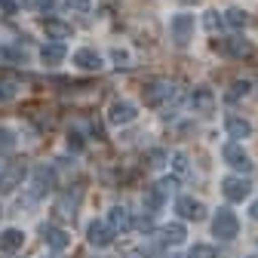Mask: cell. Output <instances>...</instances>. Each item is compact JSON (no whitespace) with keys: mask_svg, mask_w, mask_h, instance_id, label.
<instances>
[{"mask_svg":"<svg viewBox=\"0 0 258 258\" xmlns=\"http://www.w3.org/2000/svg\"><path fill=\"white\" fill-rule=\"evenodd\" d=\"M40 10H43V13H52V10H55V0H40Z\"/></svg>","mask_w":258,"mask_h":258,"instance_id":"cell-35","label":"cell"},{"mask_svg":"<svg viewBox=\"0 0 258 258\" xmlns=\"http://www.w3.org/2000/svg\"><path fill=\"white\" fill-rule=\"evenodd\" d=\"M224 22H228L231 28H246L249 25V13H243V10H228V13H224Z\"/></svg>","mask_w":258,"mask_h":258,"instance_id":"cell-22","label":"cell"},{"mask_svg":"<svg viewBox=\"0 0 258 258\" xmlns=\"http://www.w3.org/2000/svg\"><path fill=\"white\" fill-rule=\"evenodd\" d=\"M114 237H117V231H114L111 221H92L89 228H86V240H89V246H95V249L111 246Z\"/></svg>","mask_w":258,"mask_h":258,"instance_id":"cell-3","label":"cell"},{"mask_svg":"<svg viewBox=\"0 0 258 258\" xmlns=\"http://www.w3.org/2000/svg\"><path fill=\"white\" fill-rule=\"evenodd\" d=\"M184 237H187V231H184V224H181V221H169L166 228H163V240L172 243V246L184 243Z\"/></svg>","mask_w":258,"mask_h":258,"instance_id":"cell-19","label":"cell"},{"mask_svg":"<svg viewBox=\"0 0 258 258\" xmlns=\"http://www.w3.org/2000/svg\"><path fill=\"white\" fill-rule=\"evenodd\" d=\"M108 221L114 224V231H129V228H133V215H129L126 206H111Z\"/></svg>","mask_w":258,"mask_h":258,"instance_id":"cell-17","label":"cell"},{"mask_svg":"<svg viewBox=\"0 0 258 258\" xmlns=\"http://www.w3.org/2000/svg\"><path fill=\"white\" fill-rule=\"evenodd\" d=\"M22 4H34V0H22Z\"/></svg>","mask_w":258,"mask_h":258,"instance_id":"cell-37","label":"cell"},{"mask_svg":"<svg viewBox=\"0 0 258 258\" xmlns=\"http://www.w3.org/2000/svg\"><path fill=\"white\" fill-rule=\"evenodd\" d=\"M221 157H224V163H228V166H234V169H240V172H252V160H249V154H246L237 142L224 145Z\"/></svg>","mask_w":258,"mask_h":258,"instance_id":"cell-5","label":"cell"},{"mask_svg":"<svg viewBox=\"0 0 258 258\" xmlns=\"http://www.w3.org/2000/svg\"><path fill=\"white\" fill-rule=\"evenodd\" d=\"M34 187H37V194H43V190H52V187H55V172H52L46 163H40V166L34 169Z\"/></svg>","mask_w":258,"mask_h":258,"instance_id":"cell-16","label":"cell"},{"mask_svg":"<svg viewBox=\"0 0 258 258\" xmlns=\"http://www.w3.org/2000/svg\"><path fill=\"white\" fill-rule=\"evenodd\" d=\"M0 10H4V16H16L19 4H16V0H0Z\"/></svg>","mask_w":258,"mask_h":258,"instance_id":"cell-33","label":"cell"},{"mask_svg":"<svg viewBox=\"0 0 258 258\" xmlns=\"http://www.w3.org/2000/svg\"><path fill=\"white\" fill-rule=\"evenodd\" d=\"M249 215H252V218H255V221H258V200H255V203H252V209H249Z\"/></svg>","mask_w":258,"mask_h":258,"instance_id":"cell-36","label":"cell"},{"mask_svg":"<svg viewBox=\"0 0 258 258\" xmlns=\"http://www.w3.org/2000/svg\"><path fill=\"white\" fill-rule=\"evenodd\" d=\"M237 231H240L237 215H234L231 209H218V212H215V218H212V234H215L218 240H234V237H237Z\"/></svg>","mask_w":258,"mask_h":258,"instance_id":"cell-1","label":"cell"},{"mask_svg":"<svg viewBox=\"0 0 258 258\" xmlns=\"http://www.w3.org/2000/svg\"><path fill=\"white\" fill-rule=\"evenodd\" d=\"M68 148L77 154V151H83V136L80 133H68Z\"/></svg>","mask_w":258,"mask_h":258,"instance_id":"cell-30","label":"cell"},{"mask_svg":"<svg viewBox=\"0 0 258 258\" xmlns=\"http://www.w3.org/2000/svg\"><path fill=\"white\" fill-rule=\"evenodd\" d=\"M22 178H25V166H10L4 175H0V190H13V187H19Z\"/></svg>","mask_w":258,"mask_h":258,"instance_id":"cell-18","label":"cell"},{"mask_svg":"<svg viewBox=\"0 0 258 258\" xmlns=\"http://www.w3.org/2000/svg\"><path fill=\"white\" fill-rule=\"evenodd\" d=\"M16 148V133L7 126H0V154H10Z\"/></svg>","mask_w":258,"mask_h":258,"instance_id":"cell-24","label":"cell"},{"mask_svg":"<svg viewBox=\"0 0 258 258\" xmlns=\"http://www.w3.org/2000/svg\"><path fill=\"white\" fill-rule=\"evenodd\" d=\"M142 95H145V105L160 108L166 99H172V95H175V89H172V83H166V80H151V83H145Z\"/></svg>","mask_w":258,"mask_h":258,"instance_id":"cell-2","label":"cell"},{"mask_svg":"<svg viewBox=\"0 0 258 258\" xmlns=\"http://www.w3.org/2000/svg\"><path fill=\"white\" fill-rule=\"evenodd\" d=\"M187 258H218V252H215V246H206V243H197L190 252H187Z\"/></svg>","mask_w":258,"mask_h":258,"instance_id":"cell-25","label":"cell"},{"mask_svg":"<svg viewBox=\"0 0 258 258\" xmlns=\"http://www.w3.org/2000/svg\"><path fill=\"white\" fill-rule=\"evenodd\" d=\"M43 31H46L52 40H68L74 34V28L68 22H61V19H43Z\"/></svg>","mask_w":258,"mask_h":258,"instance_id":"cell-13","label":"cell"},{"mask_svg":"<svg viewBox=\"0 0 258 258\" xmlns=\"http://www.w3.org/2000/svg\"><path fill=\"white\" fill-rule=\"evenodd\" d=\"M249 89H252V83H249V80H237V83L228 89V102H240V99H246Z\"/></svg>","mask_w":258,"mask_h":258,"instance_id":"cell-23","label":"cell"},{"mask_svg":"<svg viewBox=\"0 0 258 258\" xmlns=\"http://www.w3.org/2000/svg\"><path fill=\"white\" fill-rule=\"evenodd\" d=\"M64 4H68L71 10H80V13H86V10L92 7V0H64Z\"/></svg>","mask_w":258,"mask_h":258,"instance_id":"cell-32","label":"cell"},{"mask_svg":"<svg viewBox=\"0 0 258 258\" xmlns=\"http://www.w3.org/2000/svg\"><path fill=\"white\" fill-rule=\"evenodd\" d=\"M190 34H194V16H175L172 19V40L178 43V46H184L187 40H190Z\"/></svg>","mask_w":258,"mask_h":258,"instance_id":"cell-10","label":"cell"},{"mask_svg":"<svg viewBox=\"0 0 258 258\" xmlns=\"http://www.w3.org/2000/svg\"><path fill=\"white\" fill-rule=\"evenodd\" d=\"M221 22H224V19H221L218 13H206V31H218Z\"/></svg>","mask_w":258,"mask_h":258,"instance_id":"cell-29","label":"cell"},{"mask_svg":"<svg viewBox=\"0 0 258 258\" xmlns=\"http://www.w3.org/2000/svg\"><path fill=\"white\" fill-rule=\"evenodd\" d=\"M190 105H194V111L209 114V111L215 108V95H212V89H209V86H194V92H190Z\"/></svg>","mask_w":258,"mask_h":258,"instance_id":"cell-11","label":"cell"},{"mask_svg":"<svg viewBox=\"0 0 258 258\" xmlns=\"http://www.w3.org/2000/svg\"><path fill=\"white\" fill-rule=\"evenodd\" d=\"M13 99H16V86L7 83V80H0V105H7V102H13Z\"/></svg>","mask_w":258,"mask_h":258,"instance_id":"cell-26","label":"cell"},{"mask_svg":"<svg viewBox=\"0 0 258 258\" xmlns=\"http://www.w3.org/2000/svg\"><path fill=\"white\" fill-rule=\"evenodd\" d=\"M64 58V46L61 43H46L43 49H40V61L43 64H58Z\"/></svg>","mask_w":258,"mask_h":258,"instance_id":"cell-20","label":"cell"},{"mask_svg":"<svg viewBox=\"0 0 258 258\" xmlns=\"http://www.w3.org/2000/svg\"><path fill=\"white\" fill-rule=\"evenodd\" d=\"M175 212H178L181 218H187V221H200V218H206V206H203L200 200H194V197H178Z\"/></svg>","mask_w":258,"mask_h":258,"instance_id":"cell-8","label":"cell"},{"mask_svg":"<svg viewBox=\"0 0 258 258\" xmlns=\"http://www.w3.org/2000/svg\"><path fill=\"white\" fill-rule=\"evenodd\" d=\"M172 258H181V255H172Z\"/></svg>","mask_w":258,"mask_h":258,"instance_id":"cell-38","label":"cell"},{"mask_svg":"<svg viewBox=\"0 0 258 258\" xmlns=\"http://www.w3.org/2000/svg\"><path fill=\"white\" fill-rule=\"evenodd\" d=\"M22 243H25V234L19 228L0 231V252H16V249H22Z\"/></svg>","mask_w":258,"mask_h":258,"instance_id":"cell-15","label":"cell"},{"mask_svg":"<svg viewBox=\"0 0 258 258\" xmlns=\"http://www.w3.org/2000/svg\"><path fill=\"white\" fill-rule=\"evenodd\" d=\"M163 200H166V197H163V194L157 190V184H154V187H151V190L145 194V209H148V215H154V212H157L160 206H163Z\"/></svg>","mask_w":258,"mask_h":258,"instance_id":"cell-21","label":"cell"},{"mask_svg":"<svg viewBox=\"0 0 258 258\" xmlns=\"http://www.w3.org/2000/svg\"><path fill=\"white\" fill-rule=\"evenodd\" d=\"M157 190L163 194V197H169V194L175 190V178H160V181H157Z\"/></svg>","mask_w":258,"mask_h":258,"instance_id":"cell-28","label":"cell"},{"mask_svg":"<svg viewBox=\"0 0 258 258\" xmlns=\"http://www.w3.org/2000/svg\"><path fill=\"white\" fill-rule=\"evenodd\" d=\"M221 190H224V197H228L231 203H243V200L249 197L252 184H249V178H243V175H228V178L221 181Z\"/></svg>","mask_w":258,"mask_h":258,"instance_id":"cell-4","label":"cell"},{"mask_svg":"<svg viewBox=\"0 0 258 258\" xmlns=\"http://www.w3.org/2000/svg\"><path fill=\"white\" fill-rule=\"evenodd\" d=\"M172 166H175L178 175H184V172H187V157H184V154H175V157H172Z\"/></svg>","mask_w":258,"mask_h":258,"instance_id":"cell-31","label":"cell"},{"mask_svg":"<svg viewBox=\"0 0 258 258\" xmlns=\"http://www.w3.org/2000/svg\"><path fill=\"white\" fill-rule=\"evenodd\" d=\"M111 58L117 61V68H129V64H133V55H129L126 49H114V52H111Z\"/></svg>","mask_w":258,"mask_h":258,"instance_id":"cell-27","label":"cell"},{"mask_svg":"<svg viewBox=\"0 0 258 258\" xmlns=\"http://www.w3.org/2000/svg\"><path fill=\"white\" fill-rule=\"evenodd\" d=\"M148 160H151V166H163L166 154H163V151H151V154H148Z\"/></svg>","mask_w":258,"mask_h":258,"instance_id":"cell-34","label":"cell"},{"mask_svg":"<svg viewBox=\"0 0 258 258\" xmlns=\"http://www.w3.org/2000/svg\"><path fill=\"white\" fill-rule=\"evenodd\" d=\"M74 64H77V68L80 71H102V55L99 52H95V49H77L74 52Z\"/></svg>","mask_w":258,"mask_h":258,"instance_id":"cell-12","label":"cell"},{"mask_svg":"<svg viewBox=\"0 0 258 258\" xmlns=\"http://www.w3.org/2000/svg\"><path fill=\"white\" fill-rule=\"evenodd\" d=\"M40 234H43L46 246H49V249H55V252H64V249L71 246V237L64 234L61 228H55V224H43V228H40Z\"/></svg>","mask_w":258,"mask_h":258,"instance_id":"cell-9","label":"cell"},{"mask_svg":"<svg viewBox=\"0 0 258 258\" xmlns=\"http://www.w3.org/2000/svg\"><path fill=\"white\" fill-rule=\"evenodd\" d=\"M224 129H228L231 139H249V136H252V123L243 120V117H234V114L224 120Z\"/></svg>","mask_w":258,"mask_h":258,"instance_id":"cell-14","label":"cell"},{"mask_svg":"<svg viewBox=\"0 0 258 258\" xmlns=\"http://www.w3.org/2000/svg\"><path fill=\"white\" fill-rule=\"evenodd\" d=\"M136 105L133 102H114L111 108H108V123H114V126H126V123H133L136 120Z\"/></svg>","mask_w":258,"mask_h":258,"instance_id":"cell-7","label":"cell"},{"mask_svg":"<svg viewBox=\"0 0 258 258\" xmlns=\"http://www.w3.org/2000/svg\"><path fill=\"white\" fill-rule=\"evenodd\" d=\"M0 215H4V212H0Z\"/></svg>","mask_w":258,"mask_h":258,"instance_id":"cell-39","label":"cell"},{"mask_svg":"<svg viewBox=\"0 0 258 258\" xmlns=\"http://www.w3.org/2000/svg\"><path fill=\"white\" fill-rule=\"evenodd\" d=\"M212 49H221V52H228L234 58H249L252 55V43L243 40V37H231V40H212Z\"/></svg>","mask_w":258,"mask_h":258,"instance_id":"cell-6","label":"cell"}]
</instances>
